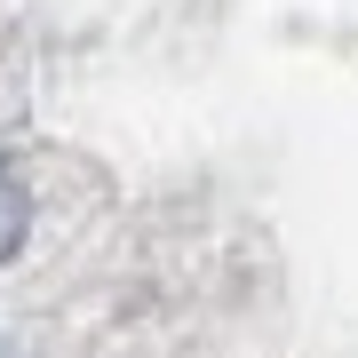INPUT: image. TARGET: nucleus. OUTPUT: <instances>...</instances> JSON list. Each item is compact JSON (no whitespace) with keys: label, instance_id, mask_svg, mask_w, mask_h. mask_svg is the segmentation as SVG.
<instances>
[{"label":"nucleus","instance_id":"nucleus-1","mask_svg":"<svg viewBox=\"0 0 358 358\" xmlns=\"http://www.w3.org/2000/svg\"><path fill=\"white\" fill-rule=\"evenodd\" d=\"M24 223H32V207H24V183H16L8 167H0V263H8L16 247H24Z\"/></svg>","mask_w":358,"mask_h":358}]
</instances>
